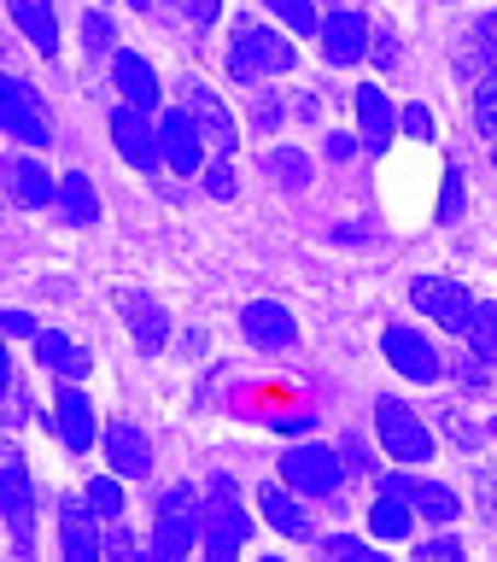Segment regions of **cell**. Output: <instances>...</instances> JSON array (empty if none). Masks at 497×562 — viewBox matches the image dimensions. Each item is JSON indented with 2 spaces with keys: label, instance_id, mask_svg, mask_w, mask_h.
I'll list each match as a JSON object with an SVG mask.
<instances>
[{
  "label": "cell",
  "instance_id": "cell-1",
  "mask_svg": "<svg viewBox=\"0 0 497 562\" xmlns=\"http://www.w3.org/2000/svg\"><path fill=\"white\" fill-rule=\"evenodd\" d=\"M293 70V42H281V30L258 24V18H235L228 35V77L240 88H252L263 77H287Z\"/></svg>",
  "mask_w": 497,
  "mask_h": 562
},
{
  "label": "cell",
  "instance_id": "cell-2",
  "mask_svg": "<svg viewBox=\"0 0 497 562\" xmlns=\"http://www.w3.org/2000/svg\"><path fill=\"white\" fill-rule=\"evenodd\" d=\"M200 539H205V492H193V486L182 481V486H170L165 498H158L153 557H158V562H176V557H188Z\"/></svg>",
  "mask_w": 497,
  "mask_h": 562
},
{
  "label": "cell",
  "instance_id": "cell-3",
  "mask_svg": "<svg viewBox=\"0 0 497 562\" xmlns=\"http://www.w3.org/2000/svg\"><path fill=\"white\" fill-rule=\"evenodd\" d=\"M246 539H252V516L240 509L235 474H211V486H205V539H200V551H205L211 562H228Z\"/></svg>",
  "mask_w": 497,
  "mask_h": 562
},
{
  "label": "cell",
  "instance_id": "cell-4",
  "mask_svg": "<svg viewBox=\"0 0 497 562\" xmlns=\"http://www.w3.org/2000/svg\"><path fill=\"white\" fill-rule=\"evenodd\" d=\"M375 434H381V446H386V457H393V463H404V469L433 463V434H428V422H421L404 398H393V393L375 398Z\"/></svg>",
  "mask_w": 497,
  "mask_h": 562
},
{
  "label": "cell",
  "instance_id": "cell-5",
  "mask_svg": "<svg viewBox=\"0 0 497 562\" xmlns=\"http://www.w3.org/2000/svg\"><path fill=\"white\" fill-rule=\"evenodd\" d=\"M281 481L305 498H334L346 481V451H328V446H293L281 457Z\"/></svg>",
  "mask_w": 497,
  "mask_h": 562
},
{
  "label": "cell",
  "instance_id": "cell-6",
  "mask_svg": "<svg viewBox=\"0 0 497 562\" xmlns=\"http://www.w3.org/2000/svg\"><path fill=\"white\" fill-rule=\"evenodd\" d=\"M0 509H7V527H12V551L30 557V544H35V486H30V463L18 451L0 457Z\"/></svg>",
  "mask_w": 497,
  "mask_h": 562
},
{
  "label": "cell",
  "instance_id": "cell-7",
  "mask_svg": "<svg viewBox=\"0 0 497 562\" xmlns=\"http://www.w3.org/2000/svg\"><path fill=\"white\" fill-rule=\"evenodd\" d=\"M410 299H416V311L428 316V323L451 328V334H468V323H474V299L456 276H416Z\"/></svg>",
  "mask_w": 497,
  "mask_h": 562
},
{
  "label": "cell",
  "instance_id": "cell-8",
  "mask_svg": "<svg viewBox=\"0 0 497 562\" xmlns=\"http://www.w3.org/2000/svg\"><path fill=\"white\" fill-rule=\"evenodd\" d=\"M0 130H7L12 140H24V147H47L53 140L47 105H42V94H35L30 82H18V77L0 82Z\"/></svg>",
  "mask_w": 497,
  "mask_h": 562
},
{
  "label": "cell",
  "instance_id": "cell-9",
  "mask_svg": "<svg viewBox=\"0 0 497 562\" xmlns=\"http://www.w3.org/2000/svg\"><path fill=\"white\" fill-rule=\"evenodd\" d=\"M112 140H117V153L129 158L140 176L165 165V135H158V123L140 112V105H129V100H123L117 112H112Z\"/></svg>",
  "mask_w": 497,
  "mask_h": 562
},
{
  "label": "cell",
  "instance_id": "cell-10",
  "mask_svg": "<svg viewBox=\"0 0 497 562\" xmlns=\"http://www.w3.org/2000/svg\"><path fill=\"white\" fill-rule=\"evenodd\" d=\"M158 135H165V165L176 170V176H193L205 165V130H200V117L188 112V105H176V112H165L158 117Z\"/></svg>",
  "mask_w": 497,
  "mask_h": 562
},
{
  "label": "cell",
  "instance_id": "cell-11",
  "mask_svg": "<svg viewBox=\"0 0 497 562\" xmlns=\"http://www.w3.org/2000/svg\"><path fill=\"white\" fill-rule=\"evenodd\" d=\"M386 363L398 369L404 381H439V351H433V340H421V328H410V323H393L386 328Z\"/></svg>",
  "mask_w": 497,
  "mask_h": 562
},
{
  "label": "cell",
  "instance_id": "cell-12",
  "mask_svg": "<svg viewBox=\"0 0 497 562\" xmlns=\"http://www.w3.org/2000/svg\"><path fill=\"white\" fill-rule=\"evenodd\" d=\"M240 334L258 351H287L298 340V323H293L287 305H275V299H252V305L240 311Z\"/></svg>",
  "mask_w": 497,
  "mask_h": 562
},
{
  "label": "cell",
  "instance_id": "cell-13",
  "mask_svg": "<svg viewBox=\"0 0 497 562\" xmlns=\"http://www.w3.org/2000/svg\"><path fill=\"white\" fill-rule=\"evenodd\" d=\"M100 446H105L112 474H123V481H147L153 474V446H147V434H140L135 422H112V428L100 434Z\"/></svg>",
  "mask_w": 497,
  "mask_h": 562
},
{
  "label": "cell",
  "instance_id": "cell-14",
  "mask_svg": "<svg viewBox=\"0 0 497 562\" xmlns=\"http://www.w3.org/2000/svg\"><path fill=\"white\" fill-rule=\"evenodd\" d=\"M59 551L70 562L105 557V533L94 527V504H88V498H65V509H59Z\"/></svg>",
  "mask_w": 497,
  "mask_h": 562
},
{
  "label": "cell",
  "instance_id": "cell-15",
  "mask_svg": "<svg viewBox=\"0 0 497 562\" xmlns=\"http://www.w3.org/2000/svg\"><path fill=\"white\" fill-rule=\"evenodd\" d=\"M182 105H188L193 117H200V130H205L211 147H217V153H235V140H240V135H235V117H228V105L211 94L200 77H188V82H182Z\"/></svg>",
  "mask_w": 497,
  "mask_h": 562
},
{
  "label": "cell",
  "instance_id": "cell-16",
  "mask_svg": "<svg viewBox=\"0 0 497 562\" xmlns=\"http://www.w3.org/2000/svg\"><path fill=\"white\" fill-rule=\"evenodd\" d=\"M316 42H323L328 65H358L369 53V18L363 12H328V24L316 30Z\"/></svg>",
  "mask_w": 497,
  "mask_h": 562
},
{
  "label": "cell",
  "instance_id": "cell-17",
  "mask_svg": "<svg viewBox=\"0 0 497 562\" xmlns=\"http://www.w3.org/2000/svg\"><path fill=\"white\" fill-rule=\"evenodd\" d=\"M117 305H123V316H129V334H135L140 351H165L170 346V316L153 293H123Z\"/></svg>",
  "mask_w": 497,
  "mask_h": 562
},
{
  "label": "cell",
  "instance_id": "cell-18",
  "mask_svg": "<svg viewBox=\"0 0 497 562\" xmlns=\"http://www.w3.org/2000/svg\"><path fill=\"white\" fill-rule=\"evenodd\" d=\"M53 428H59L65 451H88V446H94V404L77 393V381L53 398Z\"/></svg>",
  "mask_w": 497,
  "mask_h": 562
},
{
  "label": "cell",
  "instance_id": "cell-19",
  "mask_svg": "<svg viewBox=\"0 0 497 562\" xmlns=\"http://www.w3.org/2000/svg\"><path fill=\"white\" fill-rule=\"evenodd\" d=\"M398 123H404V117L393 112V100H386L375 82H363V88H358V140H363V147L381 153L386 140H393Z\"/></svg>",
  "mask_w": 497,
  "mask_h": 562
},
{
  "label": "cell",
  "instance_id": "cell-20",
  "mask_svg": "<svg viewBox=\"0 0 497 562\" xmlns=\"http://www.w3.org/2000/svg\"><path fill=\"white\" fill-rule=\"evenodd\" d=\"M112 88L129 105H140V112H153V105H158V70L140 59V53H117V59H112Z\"/></svg>",
  "mask_w": 497,
  "mask_h": 562
},
{
  "label": "cell",
  "instance_id": "cell-21",
  "mask_svg": "<svg viewBox=\"0 0 497 562\" xmlns=\"http://www.w3.org/2000/svg\"><path fill=\"white\" fill-rule=\"evenodd\" d=\"M258 509H263V521H270L281 539H293V544H305V539H310V516L298 509V498H293V492H281L275 481L258 492Z\"/></svg>",
  "mask_w": 497,
  "mask_h": 562
},
{
  "label": "cell",
  "instance_id": "cell-22",
  "mask_svg": "<svg viewBox=\"0 0 497 562\" xmlns=\"http://www.w3.org/2000/svg\"><path fill=\"white\" fill-rule=\"evenodd\" d=\"M7 188H12V200L30 205V211L47 205V200H59V182H53V176L35 165V158H24V153L7 158Z\"/></svg>",
  "mask_w": 497,
  "mask_h": 562
},
{
  "label": "cell",
  "instance_id": "cell-23",
  "mask_svg": "<svg viewBox=\"0 0 497 562\" xmlns=\"http://www.w3.org/2000/svg\"><path fill=\"white\" fill-rule=\"evenodd\" d=\"M410 527H416V504L398 498V492H375V504H369V533L398 544V539H410Z\"/></svg>",
  "mask_w": 497,
  "mask_h": 562
},
{
  "label": "cell",
  "instance_id": "cell-24",
  "mask_svg": "<svg viewBox=\"0 0 497 562\" xmlns=\"http://www.w3.org/2000/svg\"><path fill=\"white\" fill-rule=\"evenodd\" d=\"M7 7H12V24L30 35L35 53L59 47V18H53V0H7Z\"/></svg>",
  "mask_w": 497,
  "mask_h": 562
},
{
  "label": "cell",
  "instance_id": "cell-25",
  "mask_svg": "<svg viewBox=\"0 0 497 562\" xmlns=\"http://www.w3.org/2000/svg\"><path fill=\"white\" fill-rule=\"evenodd\" d=\"M35 363L53 369V375H65V381H82L88 375V351L77 340H65V334H35Z\"/></svg>",
  "mask_w": 497,
  "mask_h": 562
},
{
  "label": "cell",
  "instance_id": "cell-26",
  "mask_svg": "<svg viewBox=\"0 0 497 562\" xmlns=\"http://www.w3.org/2000/svg\"><path fill=\"white\" fill-rule=\"evenodd\" d=\"M456 65L474 70V77H486V70H497V12L474 18V30L463 35V53H456Z\"/></svg>",
  "mask_w": 497,
  "mask_h": 562
},
{
  "label": "cell",
  "instance_id": "cell-27",
  "mask_svg": "<svg viewBox=\"0 0 497 562\" xmlns=\"http://www.w3.org/2000/svg\"><path fill=\"white\" fill-rule=\"evenodd\" d=\"M59 211H65L70 228H88V223L100 217V193H94V182H88L82 170L59 176Z\"/></svg>",
  "mask_w": 497,
  "mask_h": 562
},
{
  "label": "cell",
  "instance_id": "cell-28",
  "mask_svg": "<svg viewBox=\"0 0 497 562\" xmlns=\"http://www.w3.org/2000/svg\"><path fill=\"white\" fill-rule=\"evenodd\" d=\"M410 504H416V516H421V521H439V527H451L456 516H463V498H456L451 486H439V481H421V474H416Z\"/></svg>",
  "mask_w": 497,
  "mask_h": 562
},
{
  "label": "cell",
  "instance_id": "cell-29",
  "mask_svg": "<svg viewBox=\"0 0 497 562\" xmlns=\"http://www.w3.org/2000/svg\"><path fill=\"white\" fill-rule=\"evenodd\" d=\"M263 170H270L281 188H305L310 182V158L298 147H270V153H263Z\"/></svg>",
  "mask_w": 497,
  "mask_h": 562
},
{
  "label": "cell",
  "instance_id": "cell-30",
  "mask_svg": "<svg viewBox=\"0 0 497 562\" xmlns=\"http://www.w3.org/2000/svg\"><path fill=\"white\" fill-rule=\"evenodd\" d=\"M117 481H123V474H117ZM117 481H112V474H94V481L82 486V498L94 504L100 521H117V516H123V486H117Z\"/></svg>",
  "mask_w": 497,
  "mask_h": 562
},
{
  "label": "cell",
  "instance_id": "cell-31",
  "mask_svg": "<svg viewBox=\"0 0 497 562\" xmlns=\"http://www.w3.org/2000/svg\"><path fill=\"white\" fill-rule=\"evenodd\" d=\"M263 7H270V12L281 18V24L293 30V35H316V30H323V18H316L310 0H263Z\"/></svg>",
  "mask_w": 497,
  "mask_h": 562
},
{
  "label": "cell",
  "instance_id": "cell-32",
  "mask_svg": "<svg viewBox=\"0 0 497 562\" xmlns=\"http://www.w3.org/2000/svg\"><path fill=\"white\" fill-rule=\"evenodd\" d=\"M492 358H486V351H463V358H456L451 369H456V386H463V393H486V386H492V369H486Z\"/></svg>",
  "mask_w": 497,
  "mask_h": 562
},
{
  "label": "cell",
  "instance_id": "cell-33",
  "mask_svg": "<svg viewBox=\"0 0 497 562\" xmlns=\"http://www.w3.org/2000/svg\"><path fill=\"white\" fill-rule=\"evenodd\" d=\"M474 123H481V135L497 140V70H486V77L474 82Z\"/></svg>",
  "mask_w": 497,
  "mask_h": 562
},
{
  "label": "cell",
  "instance_id": "cell-34",
  "mask_svg": "<svg viewBox=\"0 0 497 562\" xmlns=\"http://www.w3.org/2000/svg\"><path fill=\"white\" fill-rule=\"evenodd\" d=\"M468 346L486 351L497 363V305H474V323H468Z\"/></svg>",
  "mask_w": 497,
  "mask_h": 562
},
{
  "label": "cell",
  "instance_id": "cell-35",
  "mask_svg": "<svg viewBox=\"0 0 497 562\" xmlns=\"http://www.w3.org/2000/svg\"><path fill=\"white\" fill-rule=\"evenodd\" d=\"M112 42H117L112 18H105V12H88V18H82V47H88V59H100V53H112Z\"/></svg>",
  "mask_w": 497,
  "mask_h": 562
},
{
  "label": "cell",
  "instance_id": "cell-36",
  "mask_svg": "<svg viewBox=\"0 0 497 562\" xmlns=\"http://www.w3.org/2000/svg\"><path fill=\"white\" fill-rule=\"evenodd\" d=\"M323 557H340V562H375V544L351 539V533H328L323 539Z\"/></svg>",
  "mask_w": 497,
  "mask_h": 562
},
{
  "label": "cell",
  "instance_id": "cell-37",
  "mask_svg": "<svg viewBox=\"0 0 497 562\" xmlns=\"http://www.w3.org/2000/svg\"><path fill=\"white\" fill-rule=\"evenodd\" d=\"M439 416H445V428H451V439H456V446H463V451H474V446H481V428H474V422L463 416V411H439Z\"/></svg>",
  "mask_w": 497,
  "mask_h": 562
},
{
  "label": "cell",
  "instance_id": "cell-38",
  "mask_svg": "<svg viewBox=\"0 0 497 562\" xmlns=\"http://www.w3.org/2000/svg\"><path fill=\"white\" fill-rule=\"evenodd\" d=\"M456 211H463V165H451L445 170V200H439V217H456Z\"/></svg>",
  "mask_w": 497,
  "mask_h": 562
},
{
  "label": "cell",
  "instance_id": "cell-39",
  "mask_svg": "<svg viewBox=\"0 0 497 562\" xmlns=\"http://www.w3.org/2000/svg\"><path fill=\"white\" fill-rule=\"evenodd\" d=\"M398 117H404V135H416V140H428V135H433V112H428L421 100H416V105H404Z\"/></svg>",
  "mask_w": 497,
  "mask_h": 562
},
{
  "label": "cell",
  "instance_id": "cell-40",
  "mask_svg": "<svg viewBox=\"0 0 497 562\" xmlns=\"http://www.w3.org/2000/svg\"><path fill=\"white\" fill-rule=\"evenodd\" d=\"M205 193H211V200H235V170H228V165H211V170H205Z\"/></svg>",
  "mask_w": 497,
  "mask_h": 562
},
{
  "label": "cell",
  "instance_id": "cell-41",
  "mask_svg": "<svg viewBox=\"0 0 497 562\" xmlns=\"http://www.w3.org/2000/svg\"><path fill=\"white\" fill-rule=\"evenodd\" d=\"M105 557H135V539H129V527H123V521L105 527Z\"/></svg>",
  "mask_w": 497,
  "mask_h": 562
},
{
  "label": "cell",
  "instance_id": "cell-42",
  "mask_svg": "<svg viewBox=\"0 0 497 562\" xmlns=\"http://www.w3.org/2000/svg\"><path fill=\"white\" fill-rule=\"evenodd\" d=\"M421 557H428V562H456V557H463V544L445 533V539H428V544H421Z\"/></svg>",
  "mask_w": 497,
  "mask_h": 562
},
{
  "label": "cell",
  "instance_id": "cell-43",
  "mask_svg": "<svg viewBox=\"0 0 497 562\" xmlns=\"http://www.w3.org/2000/svg\"><path fill=\"white\" fill-rule=\"evenodd\" d=\"M182 12H188V18H193V24H200V30H205V24H217V12H223V0H182Z\"/></svg>",
  "mask_w": 497,
  "mask_h": 562
},
{
  "label": "cell",
  "instance_id": "cell-44",
  "mask_svg": "<svg viewBox=\"0 0 497 562\" xmlns=\"http://www.w3.org/2000/svg\"><path fill=\"white\" fill-rule=\"evenodd\" d=\"M0 323H7V334H12V340H30V334H35V316H30V311H7Z\"/></svg>",
  "mask_w": 497,
  "mask_h": 562
},
{
  "label": "cell",
  "instance_id": "cell-45",
  "mask_svg": "<svg viewBox=\"0 0 497 562\" xmlns=\"http://www.w3.org/2000/svg\"><path fill=\"white\" fill-rule=\"evenodd\" d=\"M346 469H358V474H369V469H375V463H369V451H363V439H358V434L346 439Z\"/></svg>",
  "mask_w": 497,
  "mask_h": 562
},
{
  "label": "cell",
  "instance_id": "cell-46",
  "mask_svg": "<svg viewBox=\"0 0 497 562\" xmlns=\"http://www.w3.org/2000/svg\"><path fill=\"white\" fill-rule=\"evenodd\" d=\"M381 492H398V498H410V492H416V474H381Z\"/></svg>",
  "mask_w": 497,
  "mask_h": 562
},
{
  "label": "cell",
  "instance_id": "cell-47",
  "mask_svg": "<svg viewBox=\"0 0 497 562\" xmlns=\"http://www.w3.org/2000/svg\"><path fill=\"white\" fill-rule=\"evenodd\" d=\"M375 42H381V47H375V59H381V65H398V47H393V30H375Z\"/></svg>",
  "mask_w": 497,
  "mask_h": 562
},
{
  "label": "cell",
  "instance_id": "cell-48",
  "mask_svg": "<svg viewBox=\"0 0 497 562\" xmlns=\"http://www.w3.org/2000/svg\"><path fill=\"white\" fill-rule=\"evenodd\" d=\"M351 147H358L351 135H334V130H328V158H351Z\"/></svg>",
  "mask_w": 497,
  "mask_h": 562
},
{
  "label": "cell",
  "instance_id": "cell-49",
  "mask_svg": "<svg viewBox=\"0 0 497 562\" xmlns=\"http://www.w3.org/2000/svg\"><path fill=\"white\" fill-rule=\"evenodd\" d=\"M129 7H140V12H147V7H153V0H129Z\"/></svg>",
  "mask_w": 497,
  "mask_h": 562
},
{
  "label": "cell",
  "instance_id": "cell-50",
  "mask_svg": "<svg viewBox=\"0 0 497 562\" xmlns=\"http://www.w3.org/2000/svg\"><path fill=\"white\" fill-rule=\"evenodd\" d=\"M492 434H497V416H492Z\"/></svg>",
  "mask_w": 497,
  "mask_h": 562
},
{
  "label": "cell",
  "instance_id": "cell-51",
  "mask_svg": "<svg viewBox=\"0 0 497 562\" xmlns=\"http://www.w3.org/2000/svg\"><path fill=\"white\" fill-rule=\"evenodd\" d=\"M492 165H497V147H492Z\"/></svg>",
  "mask_w": 497,
  "mask_h": 562
}]
</instances>
